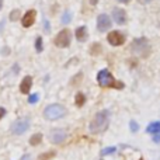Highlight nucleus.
I'll use <instances>...</instances> for the list:
<instances>
[{"label": "nucleus", "instance_id": "obj_1", "mask_svg": "<svg viewBox=\"0 0 160 160\" xmlns=\"http://www.w3.org/2000/svg\"><path fill=\"white\" fill-rule=\"evenodd\" d=\"M110 124V112L105 110L100 111L94 115L93 121L90 122V132L91 133H101L108 128Z\"/></svg>", "mask_w": 160, "mask_h": 160}, {"label": "nucleus", "instance_id": "obj_2", "mask_svg": "<svg viewBox=\"0 0 160 160\" xmlns=\"http://www.w3.org/2000/svg\"><path fill=\"white\" fill-rule=\"evenodd\" d=\"M97 82H98V84L101 86V87H104V88L112 87V88H118V90L124 88V83L117 82V80L114 79V76L111 75L107 69L100 70L98 75H97Z\"/></svg>", "mask_w": 160, "mask_h": 160}, {"label": "nucleus", "instance_id": "obj_3", "mask_svg": "<svg viewBox=\"0 0 160 160\" xmlns=\"http://www.w3.org/2000/svg\"><path fill=\"white\" fill-rule=\"evenodd\" d=\"M131 51H132L133 55L141 56V58H148L150 55V44L146 38H136L135 41L132 42V47H131Z\"/></svg>", "mask_w": 160, "mask_h": 160}, {"label": "nucleus", "instance_id": "obj_4", "mask_svg": "<svg viewBox=\"0 0 160 160\" xmlns=\"http://www.w3.org/2000/svg\"><path fill=\"white\" fill-rule=\"evenodd\" d=\"M66 115V108L61 104H51L44 110V117L49 121H55Z\"/></svg>", "mask_w": 160, "mask_h": 160}, {"label": "nucleus", "instance_id": "obj_5", "mask_svg": "<svg viewBox=\"0 0 160 160\" xmlns=\"http://www.w3.org/2000/svg\"><path fill=\"white\" fill-rule=\"evenodd\" d=\"M28 128H30V119L28 118H21V119L14 121L10 129H11V132H13L14 135H21V133L27 132Z\"/></svg>", "mask_w": 160, "mask_h": 160}, {"label": "nucleus", "instance_id": "obj_6", "mask_svg": "<svg viewBox=\"0 0 160 160\" xmlns=\"http://www.w3.org/2000/svg\"><path fill=\"white\" fill-rule=\"evenodd\" d=\"M70 39H72V34L69 30H62L58 35L55 37V45L58 48H68L70 45Z\"/></svg>", "mask_w": 160, "mask_h": 160}, {"label": "nucleus", "instance_id": "obj_7", "mask_svg": "<svg viewBox=\"0 0 160 160\" xmlns=\"http://www.w3.org/2000/svg\"><path fill=\"white\" fill-rule=\"evenodd\" d=\"M108 42H110L112 47H121L125 44V35L121 31H111L107 37Z\"/></svg>", "mask_w": 160, "mask_h": 160}, {"label": "nucleus", "instance_id": "obj_8", "mask_svg": "<svg viewBox=\"0 0 160 160\" xmlns=\"http://www.w3.org/2000/svg\"><path fill=\"white\" fill-rule=\"evenodd\" d=\"M111 24H112V21H111V18L107 14H100V16L97 17V30H98L100 32L108 31L111 28Z\"/></svg>", "mask_w": 160, "mask_h": 160}, {"label": "nucleus", "instance_id": "obj_9", "mask_svg": "<svg viewBox=\"0 0 160 160\" xmlns=\"http://www.w3.org/2000/svg\"><path fill=\"white\" fill-rule=\"evenodd\" d=\"M66 139V131L63 129H53L49 133V141L55 145H59Z\"/></svg>", "mask_w": 160, "mask_h": 160}, {"label": "nucleus", "instance_id": "obj_10", "mask_svg": "<svg viewBox=\"0 0 160 160\" xmlns=\"http://www.w3.org/2000/svg\"><path fill=\"white\" fill-rule=\"evenodd\" d=\"M35 18H37V11L35 10H28L21 18L22 27H25V28L31 27V25L35 22Z\"/></svg>", "mask_w": 160, "mask_h": 160}, {"label": "nucleus", "instance_id": "obj_11", "mask_svg": "<svg viewBox=\"0 0 160 160\" xmlns=\"http://www.w3.org/2000/svg\"><path fill=\"white\" fill-rule=\"evenodd\" d=\"M112 18H114V21H117V24L124 25L127 22V13H125L124 8H114Z\"/></svg>", "mask_w": 160, "mask_h": 160}, {"label": "nucleus", "instance_id": "obj_12", "mask_svg": "<svg viewBox=\"0 0 160 160\" xmlns=\"http://www.w3.org/2000/svg\"><path fill=\"white\" fill-rule=\"evenodd\" d=\"M31 86H32V78H31V76H25V78L21 80V84H20V91H21L22 94L30 93Z\"/></svg>", "mask_w": 160, "mask_h": 160}, {"label": "nucleus", "instance_id": "obj_13", "mask_svg": "<svg viewBox=\"0 0 160 160\" xmlns=\"http://www.w3.org/2000/svg\"><path fill=\"white\" fill-rule=\"evenodd\" d=\"M76 39H78L79 42H84L86 39H87V28L83 25V27H79L78 30H76Z\"/></svg>", "mask_w": 160, "mask_h": 160}, {"label": "nucleus", "instance_id": "obj_14", "mask_svg": "<svg viewBox=\"0 0 160 160\" xmlns=\"http://www.w3.org/2000/svg\"><path fill=\"white\" fill-rule=\"evenodd\" d=\"M146 132L148 133H152V135H155V133L160 132V121L150 122V124L148 125V128H146Z\"/></svg>", "mask_w": 160, "mask_h": 160}, {"label": "nucleus", "instance_id": "obj_15", "mask_svg": "<svg viewBox=\"0 0 160 160\" xmlns=\"http://www.w3.org/2000/svg\"><path fill=\"white\" fill-rule=\"evenodd\" d=\"M41 141H42V135H41V133H34V135L30 138V145L37 146V145L41 143Z\"/></svg>", "mask_w": 160, "mask_h": 160}, {"label": "nucleus", "instance_id": "obj_16", "mask_svg": "<svg viewBox=\"0 0 160 160\" xmlns=\"http://www.w3.org/2000/svg\"><path fill=\"white\" fill-rule=\"evenodd\" d=\"M55 155L56 153L53 152V150H49V152H45V153H42V155H39L38 160H51L52 158H55Z\"/></svg>", "mask_w": 160, "mask_h": 160}, {"label": "nucleus", "instance_id": "obj_17", "mask_svg": "<svg viewBox=\"0 0 160 160\" xmlns=\"http://www.w3.org/2000/svg\"><path fill=\"white\" fill-rule=\"evenodd\" d=\"M76 105H78V107H83V104H84V102H86V96H84V94H83V93H78V94H76Z\"/></svg>", "mask_w": 160, "mask_h": 160}, {"label": "nucleus", "instance_id": "obj_18", "mask_svg": "<svg viewBox=\"0 0 160 160\" xmlns=\"http://www.w3.org/2000/svg\"><path fill=\"white\" fill-rule=\"evenodd\" d=\"M90 53L91 55H100L101 53V45L98 44V42H96L94 45H91V48H90Z\"/></svg>", "mask_w": 160, "mask_h": 160}, {"label": "nucleus", "instance_id": "obj_19", "mask_svg": "<svg viewBox=\"0 0 160 160\" xmlns=\"http://www.w3.org/2000/svg\"><path fill=\"white\" fill-rule=\"evenodd\" d=\"M35 49H37V52H42V38L41 37H37V39H35Z\"/></svg>", "mask_w": 160, "mask_h": 160}, {"label": "nucleus", "instance_id": "obj_20", "mask_svg": "<svg viewBox=\"0 0 160 160\" xmlns=\"http://www.w3.org/2000/svg\"><path fill=\"white\" fill-rule=\"evenodd\" d=\"M70 20H72V14H70L69 11H65V13L62 14V22H63V24H68Z\"/></svg>", "mask_w": 160, "mask_h": 160}, {"label": "nucleus", "instance_id": "obj_21", "mask_svg": "<svg viewBox=\"0 0 160 160\" xmlns=\"http://www.w3.org/2000/svg\"><path fill=\"white\" fill-rule=\"evenodd\" d=\"M117 150V148H105V149L101 150V156H107V155H111V153H114Z\"/></svg>", "mask_w": 160, "mask_h": 160}, {"label": "nucleus", "instance_id": "obj_22", "mask_svg": "<svg viewBox=\"0 0 160 160\" xmlns=\"http://www.w3.org/2000/svg\"><path fill=\"white\" fill-rule=\"evenodd\" d=\"M38 100H39V96H38V94H32V96L28 97V102H30V104H35Z\"/></svg>", "mask_w": 160, "mask_h": 160}, {"label": "nucleus", "instance_id": "obj_23", "mask_svg": "<svg viewBox=\"0 0 160 160\" xmlns=\"http://www.w3.org/2000/svg\"><path fill=\"white\" fill-rule=\"evenodd\" d=\"M18 16H20V11L18 10H13L11 11V14H10V20L11 21H16V20L18 18Z\"/></svg>", "mask_w": 160, "mask_h": 160}, {"label": "nucleus", "instance_id": "obj_24", "mask_svg": "<svg viewBox=\"0 0 160 160\" xmlns=\"http://www.w3.org/2000/svg\"><path fill=\"white\" fill-rule=\"evenodd\" d=\"M129 127H131V131H132V132H136V131L139 129L138 124H136L135 121H131V122H129Z\"/></svg>", "mask_w": 160, "mask_h": 160}, {"label": "nucleus", "instance_id": "obj_25", "mask_svg": "<svg viewBox=\"0 0 160 160\" xmlns=\"http://www.w3.org/2000/svg\"><path fill=\"white\" fill-rule=\"evenodd\" d=\"M82 76H83V73H79V75H76V76H75V79L72 80V84H76V83H79V82H80V79H82Z\"/></svg>", "mask_w": 160, "mask_h": 160}, {"label": "nucleus", "instance_id": "obj_26", "mask_svg": "<svg viewBox=\"0 0 160 160\" xmlns=\"http://www.w3.org/2000/svg\"><path fill=\"white\" fill-rule=\"evenodd\" d=\"M153 141H155L156 143H160V132L155 133V136H153Z\"/></svg>", "mask_w": 160, "mask_h": 160}, {"label": "nucleus", "instance_id": "obj_27", "mask_svg": "<svg viewBox=\"0 0 160 160\" xmlns=\"http://www.w3.org/2000/svg\"><path fill=\"white\" fill-rule=\"evenodd\" d=\"M4 115H6V110L3 107H0V119H2Z\"/></svg>", "mask_w": 160, "mask_h": 160}, {"label": "nucleus", "instance_id": "obj_28", "mask_svg": "<svg viewBox=\"0 0 160 160\" xmlns=\"http://www.w3.org/2000/svg\"><path fill=\"white\" fill-rule=\"evenodd\" d=\"M139 3H142V4H148V3H150L152 0H138Z\"/></svg>", "mask_w": 160, "mask_h": 160}, {"label": "nucleus", "instance_id": "obj_29", "mask_svg": "<svg viewBox=\"0 0 160 160\" xmlns=\"http://www.w3.org/2000/svg\"><path fill=\"white\" fill-rule=\"evenodd\" d=\"M44 24H45V30H47V31H49V22H48L47 20H45V21H44Z\"/></svg>", "mask_w": 160, "mask_h": 160}, {"label": "nucleus", "instance_id": "obj_30", "mask_svg": "<svg viewBox=\"0 0 160 160\" xmlns=\"http://www.w3.org/2000/svg\"><path fill=\"white\" fill-rule=\"evenodd\" d=\"M119 3H129V0H118Z\"/></svg>", "mask_w": 160, "mask_h": 160}, {"label": "nucleus", "instance_id": "obj_31", "mask_svg": "<svg viewBox=\"0 0 160 160\" xmlns=\"http://www.w3.org/2000/svg\"><path fill=\"white\" fill-rule=\"evenodd\" d=\"M3 2H4V0H0V10H2V7H3Z\"/></svg>", "mask_w": 160, "mask_h": 160}, {"label": "nucleus", "instance_id": "obj_32", "mask_svg": "<svg viewBox=\"0 0 160 160\" xmlns=\"http://www.w3.org/2000/svg\"><path fill=\"white\" fill-rule=\"evenodd\" d=\"M22 160H30V158H28V156H24V158H22Z\"/></svg>", "mask_w": 160, "mask_h": 160}, {"label": "nucleus", "instance_id": "obj_33", "mask_svg": "<svg viewBox=\"0 0 160 160\" xmlns=\"http://www.w3.org/2000/svg\"><path fill=\"white\" fill-rule=\"evenodd\" d=\"M97 3V0H91V4H96Z\"/></svg>", "mask_w": 160, "mask_h": 160}]
</instances>
